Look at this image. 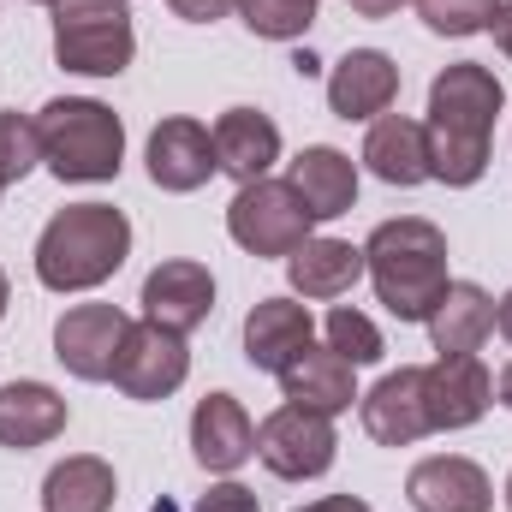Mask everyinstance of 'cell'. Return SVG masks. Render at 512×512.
<instances>
[{
  "label": "cell",
  "mask_w": 512,
  "mask_h": 512,
  "mask_svg": "<svg viewBox=\"0 0 512 512\" xmlns=\"http://www.w3.org/2000/svg\"><path fill=\"white\" fill-rule=\"evenodd\" d=\"M364 274L393 322H429L447 292V233L423 215L382 221L364 245Z\"/></svg>",
  "instance_id": "cell-1"
},
{
  "label": "cell",
  "mask_w": 512,
  "mask_h": 512,
  "mask_svg": "<svg viewBox=\"0 0 512 512\" xmlns=\"http://www.w3.org/2000/svg\"><path fill=\"white\" fill-rule=\"evenodd\" d=\"M131 256V221L114 203H66L36 239V280L48 292H90Z\"/></svg>",
  "instance_id": "cell-2"
},
{
  "label": "cell",
  "mask_w": 512,
  "mask_h": 512,
  "mask_svg": "<svg viewBox=\"0 0 512 512\" xmlns=\"http://www.w3.org/2000/svg\"><path fill=\"white\" fill-rule=\"evenodd\" d=\"M36 137H42V161L60 185H102L120 179L126 161V126L108 102L96 96H60L36 114Z\"/></svg>",
  "instance_id": "cell-3"
},
{
  "label": "cell",
  "mask_w": 512,
  "mask_h": 512,
  "mask_svg": "<svg viewBox=\"0 0 512 512\" xmlns=\"http://www.w3.org/2000/svg\"><path fill=\"white\" fill-rule=\"evenodd\" d=\"M137 54L126 0H60L54 6V60L84 78H120Z\"/></svg>",
  "instance_id": "cell-4"
},
{
  "label": "cell",
  "mask_w": 512,
  "mask_h": 512,
  "mask_svg": "<svg viewBox=\"0 0 512 512\" xmlns=\"http://www.w3.org/2000/svg\"><path fill=\"white\" fill-rule=\"evenodd\" d=\"M310 227H316V215L304 209V197L286 179H251L227 203V233L251 256H292L310 239Z\"/></svg>",
  "instance_id": "cell-5"
},
{
  "label": "cell",
  "mask_w": 512,
  "mask_h": 512,
  "mask_svg": "<svg viewBox=\"0 0 512 512\" xmlns=\"http://www.w3.org/2000/svg\"><path fill=\"white\" fill-rule=\"evenodd\" d=\"M334 453H340V435H334V417H322V411L280 405L256 423V459L286 483L322 477L334 465Z\"/></svg>",
  "instance_id": "cell-6"
},
{
  "label": "cell",
  "mask_w": 512,
  "mask_h": 512,
  "mask_svg": "<svg viewBox=\"0 0 512 512\" xmlns=\"http://www.w3.org/2000/svg\"><path fill=\"white\" fill-rule=\"evenodd\" d=\"M501 102H507L501 78H495L489 66H477V60H459V66H447V72L429 84V131L489 143Z\"/></svg>",
  "instance_id": "cell-7"
},
{
  "label": "cell",
  "mask_w": 512,
  "mask_h": 512,
  "mask_svg": "<svg viewBox=\"0 0 512 512\" xmlns=\"http://www.w3.org/2000/svg\"><path fill=\"white\" fill-rule=\"evenodd\" d=\"M126 334H131V316L120 304H72L54 322V358L78 382H114V364H120Z\"/></svg>",
  "instance_id": "cell-8"
},
{
  "label": "cell",
  "mask_w": 512,
  "mask_h": 512,
  "mask_svg": "<svg viewBox=\"0 0 512 512\" xmlns=\"http://www.w3.org/2000/svg\"><path fill=\"white\" fill-rule=\"evenodd\" d=\"M191 376V352H185V334H167L155 322H131L126 346H120V364H114V387L126 399H167L179 393Z\"/></svg>",
  "instance_id": "cell-9"
},
{
  "label": "cell",
  "mask_w": 512,
  "mask_h": 512,
  "mask_svg": "<svg viewBox=\"0 0 512 512\" xmlns=\"http://www.w3.org/2000/svg\"><path fill=\"white\" fill-rule=\"evenodd\" d=\"M209 310H215V274L203 262L173 256V262L149 268V280H143V322H155L167 334H191V328L209 322Z\"/></svg>",
  "instance_id": "cell-10"
},
{
  "label": "cell",
  "mask_w": 512,
  "mask_h": 512,
  "mask_svg": "<svg viewBox=\"0 0 512 512\" xmlns=\"http://www.w3.org/2000/svg\"><path fill=\"white\" fill-rule=\"evenodd\" d=\"M358 399H364V429H370V441H382V447H411V441L435 435L423 364L393 370V376H382V382L370 387V393H358Z\"/></svg>",
  "instance_id": "cell-11"
},
{
  "label": "cell",
  "mask_w": 512,
  "mask_h": 512,
  "mask_svg": "<svg viewBox=\"0 0 512 512\" xmlns=\"http://www.w3.org/2000/svg\"><path fill=\"white\" fill-rule=\"evenodd\" d=\"M215 173H221V167H215V137H209V126L173 114V120H161V126L149 131V179H155L161 191L185 197V191L209 185Z\"/></svg>",
  "instance_id": "cell-12"
},
{
  "label": "cell",
  "mask_w": 512,
  "mask_h": 512,
  "mask_svg": "<svg viewBox=\"0 0 512 512\" xmlns=\"http://www.w3.org/2000/svg\"><path fill=\"white\" fill-rule=\"evenodd\" d=\"M405 501L417 512H489L495 507V489H489V471L459 459V453H435V459H417L411 477H405Z\"/></svg>",
  "instance_id": "cell-13"
},
{
  "label": "cell",
  "mask_w": 512,
  "mask_h": 512,
  "mask_svg": "<svg viewBox=\"0 0 512 512\" xmlns=\"http://www.w3.org/2000/svg\"><path fill=\"white\" fill-rule=\"evenodd\" d=\"M191 453L203 471H239L256 453V423L251 411L233 399V393H203L197 411H191Z\"/></svg>",
  "instance_id": "cell-14"
},
{
  "label": "cell",
  "mask_w": 512,
  "mask_h": 512,
  "mask_svg": "<svg viewBox=\"0 0 512 512\" xmlns=\"http://www.w3.org/2000/svg\"><path fill=\"white\" fill-rule=\"evenodd\" d=\"M399 96V66L382 48H352L334 72H328V108L334 120H382Z\"/></svg>",
  "instance_id": "cell-15"
},
{
  "label": "cell",
  "mask_w": 512,
  "mask_h": 512,
  "mask_svg": "<svg viewBox=\"0 0 512 512\" xmlns=\"http://www.w3.org/2000/svg\"><path fill=\"white\" fill-rule=\"evenodd\" d=\"M423 387H429V417L435 429H471L483 423V411L495 405V382L483 370V358H435L423 370Z\"/></svg>",
  "instance_id": "cell-16"
},
{
  "label": "cell",
  "mask_w": 512,
  "mask_h": 512,
  "mask_svg": "<svg viewBox=\"0 0 512 512\" xmlns=\"http://www.w3.org/2000/svg\"><path fill=\"white\" fill-rule=\"evenodd\" d=\"M280 393H286V405H304V411L340 417V411H352L358 382H352V364H346L334 346H316V340H310V346L280 370Z\"/></svg>",
  "instance_id": "cell-17"
},
{
  "label": "cell",
  "mask_w": 512,
  "mask_h": 512,
  "mask_svg": "<svg viewBox=\"0 0 512 512\" xmlns=\"http://www.w3.org/2000/svg\"><path fill=\"white\" fill-rule=\"evenodd\" d=\"M310 340H316V322L292 298H262V304H251V316H245V358H251V370L280 376Z\"/></svg>",
  "instance_id": "cell-18"
},
{
  "label": "cell",
  "mask_w": 512,
  "mask_h": 512,
  "mask_svg": "<svg viewBox=\"0 0 512 512\" xmlns=\"http://www.w3.org/2000/svg\"><path fill=\"white\" fill-rule=\"evenodd\" d=\"M423 328H429L441 358H471L495 334V298L477 280H447V292H441V304L429 310Z\"/></svg>",
  "instance_id": "cell-19"
},
{
  "label": "cell",
  "mask_w": 512,
  "mask_h": 512,
  "mask_svg": "<svg viewBox=\"0 0 512 512\" xmlns=\"http://www.w3.org/2000/svg\"><path fill=\"white\" fill-rule=\"evenodd\" d=\"M209 137H215V167L233 173L239 185L268 179V167L280 161V126L268 114H256V108H227Z\"/></svg>",
  "instance_id": "cell-20"
},
{
  "label": "cell",
  "mask_w": 512,
  "mask_h": 512,
  "mask_svg": "<svg viewBox=\"0 0 512 512\" xmlns=\"http://www.w3.org/2000/svg\"><path fill=\"white\" fill-rule=\"evenodd\" d=\"M286 185L304 197V209H310L316 221L352 215V203H358V167H352V155L334 149V143H310V149L292 161V179H286Z\"/></svg>",
  "instance_id": "cell-21"
},
{
  "label": "cell",
  "mask_w": 512,
  "mask_h": 512,
  "mask_svg": "<svg viewBox=\"0 0 512 512\" xmlns=\"http://www.w3.org/2000/svg\"><path fill=\"white\" fill-rule=\"evenodd\" d=\"M364 161L382 185H399V191L423 185L429 179V126H417L405 114H382L364 137Z\"/></svg>",
  "instance_id": "cell-22"
},
{
  "label": "cell",
  "mask_w": 512,
  "mask_h": 512,
  "mask_svg": "<svg viewBox=\"0 0 512 512\" xmlns=\"http://www.w3.org/2000/svg\"><path fill=\"white\" fill-rule=\"evenodd\" d=\"M286 280L298 298H340L364 280V251L346 245V239H304L298 251L286 256Z\"/></svg>",
  "instance_id": "cell-23"
},
{
  "label": "cell",
  "mask_w": 512,
  "mask_h": 512,
  "mask_svg": "<svg viewBox=\"0 0 512 512\" xmlns=\"http://www.w3.org/2000/svg\"><path fill=\"white\" fill-rule=\"evenodd\" d=\"M66 429V399L48 382H6L0 387V447H42Z\"/></svg>",
  "instance_id": "cell-24"
},
{
  "label": "cell",
  "mask_w": 512,
  "mask_h": 512,
  "mask_svg": "<svg viewBox=\"0 0 512 512\" xmlns=\"http://www.w3.org/2000/svg\"><path fill=\"white\" fill-rule=\"evenodd\" d=\"M114 465L96 459V453H72L66 465L48 471L42 483V512H114Z\"/></svg>",
  "instance_id": "cell-25"
},
{
  "label": "cell",
  "mask_w": 512,
  "mask_h": 512,
  "mask_svg": "<svg viewBox=\"0 0 512 512\" xmlns=\"http://www.w3.org/2000/svg\"><path fill=\"white\" fill-rule=\"evenodd\" d=\"M245 30L262 42H298L316 24V0H239Z\"/></svg>",
  "instance_id": "cell-26"
},
{
  "label": "cell",
  "mask_w": 512,
  "mask_h": 512,
  "mask_svg": "<svg viewBox=\"0 0 512 512\" xmlns=\"http://www.w3.org/2000/svg\"><path fill=\"white\" fill-rule=\"evenodd\" d=\"M328 346L352 364V370H364V364H376L387 346H382V328L364 316V310H352V304H334L328 310Z\"/></svg>",
  "instance_id": "cell-27"
},
{
  "label": "cell",
  "mask_w": 512,
  "mask_h": 512,
  "mask_svg": "<svg viewBox=\"0 0 512 512\" xmlns=\"http://www.w3.org/2000/svg\"><path fill=\"white\" fill-rule=\"evenodd\" d=\"M36 161H42L36 120H24L18 108H6V114H0V185H18Z\"/></svg>",
  "instance_id": "cell-28"
},
{
  "label": "cell",
  "mask_w": 512,
  "mask_h": 512,
  "mask_svg": "<svg viewBox=\"0 0 512 512\" xmlns=\"http://www.w3.org/2000/svg\"><path fill=\"white\" fill-rule=\"evenodd\" d=\"M411 6L435 36H477V30H489L501 0H411Z\"/></svg>",
  "instance_id": "cell-29"
},
{
  "label": "cell",
  "mask_w": 512,
  "mask_h": 512,
  "mask_svg": "<svg viewBox=\"0 0 512 512\" xmlns=\"http://www.w3.org/2000/svg\"><path fill=\"white\" fill-rule=\"evenodd\" d=\"M191 512H262V501H256L245 483H215V489H209Z\"/></svg>",
  "instance_id": "cell-30"
},
{
  "label": "cell",
  "mask_w": 512,
  "mask_h": 512,
  "mask_svg": "<svg viewBox=\"0 0 512 512\" xmlns=\"http://www.w3.org/2000/svg\"><path fill=\"white\" fill-rule=\"evenodd\" d=\"M173 12H179V18H191V24H215V18L239 12V0H173Z\"/></svg>",
  "instance_id": "cell-31"
},
{
  "label": "cell",
  "mask_w": 512,
  "mask_h": 512,
  "mask_svg": "<svg viewBox=\"0 0 512 512\" xmlns=\"http://www.w3.org/2000/svg\"><path fill=\"white\" fill-rule=\"evenodd\" d=\"M489 30H495V48H501V54L512 60V0H501V6H495V18H489Z\"/></svg>",
  "instance_id": "cell-32"
},
{
  "label": "cell",
  "mask_w": 512,
  "mask_h": 512,
  "mask_svg": "<svg viewBox=\"0 0 512 512\" xmlns=\"http://www.w3.org/2000/svg\"><path fill=\"white\" fill-rule=\"evenodd\" d=\"M298 512H370V501H358V495H322V501H310V507Z\"/></svg>",
  "instance_id": "cell-33"
},
{
  "label": "cell",
  "mask_w": 512,
  "mask_h": 512,
  "mask_svg": "<svg viewBox=\"0 0 512 512\" xmlns=\"http://www.w3.org/2000/svg\"><path fill=\"white\" fill-rule=\"evenodd\" d=\"M346 6H352L358 18H387V12H399L405 0H346Z\"/></svg>",
  "instance_id": "cell-34"
},
{
  "label": "cell",
  "mask_w": 512,
  "mask_h": 512,
  "mask_svg": "<svg viewBox=\"0 0 512 512\" xmlns=\"http://www.w3.org/2000/svg\"><path fill=\"white\" fill-rule=\"evenodd\" d=\"M495 328H501V334L512 340V292L501 298V304H495Z\"/></svg>",
  "instance_id": "cell-35"
},
{
  "label": "cell",
  "mask_w": 512,
  "mask_h": 512,
  "mask_svg": "<svg viewBox=\"0 0 512 512\" xmlns=\"http://www.w3.org/2000/svg\"><path fill=\"white\" fill-rule=\"evenodd\" d=\"M495 393H501V405H507V411H512V364H507V370H501V382H495Z\"/></svg>",
  "instance_id": "cell-36"
},
{
  "label": "cell",
  "mask_w": 512,
  "mask_h": 512,
  "mask_svg": "<svg viewBox=\"0 0 512 512\" xmlns=\"http://www.w3.org/2000/svg\"><path fill=\"white\" fill-rule=\"evenodd\" d=\"M6 304H12V286H6V268H0V316H6Z\"/></svg>",
  "instance_id": "cell-37"
},
{
  "label": "cell",
  "mask_w": 512,
  "mask_h": 512,
  "mask_svg": "<svg viewBox=\"0 0 512 512\" xmlns=\"http://www.w3.org/2000/svg\"><path fill=\"white\" fill-rule=\"evenodd\" d=\"M507 512H512V477H507Z\"/></svg>",
  "instance_id": "cell-38"
},
{
  "label": "cell",
  "mask_w": 512,
  "mask_h": 512,
  "mask_svg": "<svg viewBox=\"0 0 512 512\" xmlns=\"http://www.w3.org/2000/svg\"><path fill=\"white\" fill-rule=\"evenodd\" d=\"M36 6H60V0H36Z\"/></svg>",
  "instance_id": "cell-39"
},
{
  "label": "cell",
  "mask_w": 512,
  "mask_h": 512,
  "mask_svg": "<svg viewBox=\"0 0 512 512\" xmlns=\"http://www.w3.org/2000/svg\"><path fill=\"white\" fill-rule=\"evenodd\" d=\"M0 191H6V185H0Z\"/></svg>",
  "instance_id": "cell-40"
}]
</instances>
